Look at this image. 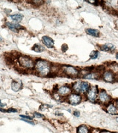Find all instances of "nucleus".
<instances>
[{
  "label": "nucleus",
  "instance_id": "obj_7",
  "mask_svg": "<svg viewBox=\"0 0 118 133\" xmlns=\"http://www.w3.org/2000/svg\"><path fill=\"white\" fill-rule=\"evenodd\" d=\"M98 99L103 104H109L111 99V96L108 95V94L107 93L105 90L101 89L99 92Z\"/></svg>",
  "mask_w": 118,
  "mask_h": 133
},
{
  "label": "nucleus",
  "instance_id": "obj_10",
  "mask_svg": "<svg viewBox=\"0 0 118 133\" xmlns=\"http://www.w3.org/2000/svg\"><path fill=\"white\" fill-rule=\"evenodd\" d=\"M42 40L43 44L47 47H48V48H53V47H54V41L53 40L52 38L45 35V36H43L42 37Z\"/></svg>",
  "mask_w": 118,
  "mask_h": 133
},
{
  "label": "nucleus",
  "instance_id": "obj_3",
  "mask_svg": "<svg viewBox=\"0 0 118 133\" xmlns=\"http://www.w3.org/2000/svg\"><path fill=\"white\" fill-rule=\"evenodd\" d=\"M62 72L66 76L72 78H75L79 76V71L74 66L70 65H65L61 67Z\"/></svg>",
  "mask_w": 118,
  "mask_h": 133
},
{
  "label": "nucleus",
  "instance_id": "obj_17",
  "mask_svg": "<svg viewBox=\"0 0 118 133\" xmlns=\"http://www.w3.org/2000/svg\"><path fill=\"white\" fill-rule=\"evenodd\" d=\"M10 17H11V19L13 20L14 22L18 23V22H21L22 20L23 19V15H21V14L17 13L12 15H10Z\"/></svg>",
  "mask_w": 118,
  "mask_h": 133
},
{
  "label": "nucleus",
  "instance_id": "obj_15",
  "mask_svg": "<svg viewBox=\"0 0 118 133\" xmlns=\"http://www.w3.org/2000/svg\"><path fill=\"white\" fill-rule=\"evenodd\" d=\"M99 77V75L98 74V72H90L88 74H87L83 77V78L85 79H88V80H95V79H98Z\"/></svg>",
  "mask_w": 118,
  "mask_h": 133
},
{
  "label": "nucleus",
  "instance_id": "obj_29",
  "mask_svg": "<svg viewBox=\"0 0 118 133\" xmlns=\"http://www.w3.org/2000/svg\"><path fill=\"white\" fill-rule=\"evenodd\" d=\"M116 58L118 60V53H116Z\"/></svg>",
  "mask_w": 118,
  "mask_h": 133
},
{
  "label": "nucleus",
  "instance_id": "obj_4",
  "mask_svg": "<svg viewBox=\"0 0 118 133\" xmlns=\"http://www.w3.org/2000/svg\"><path fill=\"white\" fill-rule=\"evenodd\" d=\"M18 60H19V63H20V65L25 69H33L35 66L33 60L28 56L22 55L19 58Z\"/></svg>",
  "mask_w": 118,
  "mask_h": 133
},
{
  "label": "nucleus",
  "instance_id": "obj_5",
  "mask_svg": "<svg viewBox=\"0 0 118 133\" xmlns=\"http://www.w3.org/2000/svg\"><path fill=\"white\" fill-rule=\"evenodd\" d=\"M98 94L99 89L97 86H92L90 87L88 92L85 94L87 99L91 102H95L97 99H98Z\"/></svg>",
  "mask_w": 118,
  "mask_h": 133
},
{
  "label": "nucleus",
  "instance_id": "obj_24",
  "mask_svg": "<svg viewBox=\"0 0 118 133\" xmlns=\"http://www.w3.org/2000/svg\"><path fill=\"white\" fill-rule=\"evenodd\" d=\"M21 118H22L23 119H28V120H32V117L29 116H26V115H20V116Z\"/></svg>",
  "mask_w": 118,
  "mask_h": 133
},
{
  "label": "nucleus",
  "instance_id": "obj_12",
  "mask_svg": "<svg viewBox=\"0 0 118 133\" xmlns=\"http://www.w3.org/2000/svg\"><path fill=\"white\" fill-rule=\"evenodd\" d=\"M6 26L10 30L15 32H17L18 30L22 28V27L20 26L18 23H15V22H7Z\"/></svg>",
  "mask_w": 118,
  "mask_h": 133
},
{
  "label": "nucleus",
  "instance_id": "obj_31",
  "mask_svg": "<svg viewBox=\"0 0 118 133\" xmlns=\"http://www.w3.org/2000/svg\"><path fill=\"white\" fill-rule=\"evenodd\" d=\"M0 41H2V38L1 37H0Z\"/></svg>",
  "mask_w": 118,
  "mask_h": 133
},
{
  "label": "nucleus",
  "instance_id": "obj_6",
  "mask_svg": "<svg viewBox=\"0 0 118 133\" xmlns=\"http://www.w3.org/2000/svg\"><path fill=\"white\" fill-rule=\"evenodd\" d=\"M81 100H82V97L79 94H70L67 97V100L69 103L72 105H77L79 104L81 102Z\"/></svg>",
  "mask_w": 118,
  "mask_h": 133
},
{
  "label": "nucleus",
  "instance_id": "obj_11",
  "mask_svg": "<svg viewBox=\"0 0 118 133\" xmlns=\"http://www.w3.org/2000/svg\"><path fill=\"white\" fill-rule=\"evenodd\" d=\"M99 48L101 51H106V52H111L115 49V47L112 43H106L104 44L101 45Z\"/></svg>",
  "mask_w": 118,
  "mask_h": 133
},
{
  "label": "nucleus",
  "instance_id": "obj_32",
  "mask_svg": "<svg viewBox=\"0 0 118 133\" xmlns=\"http://www.w3.org/2000/svg\"></svg>",
  "mask_w": 118,
  "mask_h": 133
},
{
  "label": "nucleus",
  "instance_id": "obj_18",
  "mask_svg": "<svg viewBox=\"0 0 118 133\" xmlns=\"http://www.w3.org/2000/svg\"><path fill=\"white\" fill-rule=\"evenodd\" d=\"M32 50L35 51V52H38V53H41L42 51H45V48L43 45L42 44H35L33 47H32Z\"/></svg>",
  "mask_w": 118,
  "mask_h": 133
},
{
  "label": "nucleus",
  "instance_id": "obj_14",
  "mask_svg": "<svg viewBox=\"0 0 118 133\" xmlns=\"http://www.w3.org/2000/svg\"><path fill=\"white\" fill-rule=\"evenodd\" d=\"M22 87V84L21 81L14 80L11 83V88L14 92H18L21 89Z\"/></svg>",
  "mask_w": 118,
  "mask_h": 133
},
{
  "label": "nucleus",
  "instance_id": "obj_1",
  "mask_svg": "<svg viewBox=\"0 0 118 133\" xmlns=\"http://www.w3.org/2000/svg\"><path fill=\"white\" fill-rule=\"evenodd\" d=\"M35 69L40 76L46 77L51 73L52 66L51 64L45 60H38L35 65Z\"/></svg>",
  "mask_w": 118,
  "mask_h": 133
},
{
  "label": "nucleus",
  "instance_id": "obj_9",
  "mask_svg": "<svg viewBox=\"0 0 118 133\" xmlns=\"http://www.w3.org/2000/svg\"><path fill=\"white\" fill-rule=\"evenodd\" d=\"M103 80L108 83H113L115 80V75L111 71H106L102 73Z\"/></svg>",
  "mask_w": 118,
  "mask_h": 133
},
{
  "label": "nucleus",
  "instance_id": "obj_2",
  "mask_svg": "<svg viewBox=\"0 0 118 133\" xmlns=\"http://www.w3.org/2000/svg\"><path fill=\"white\" fill-rule=\"evenodd\" d=\"M89 83L85 81H77L72 85V89L77 94H86L90 88Z\"/></svg>",
  "mask_w": 118,
  "mask_h": 133
},
{
  "label": "nucleus",
  "instance_id": "obj_19",
  "mask_svg": "<svg viewBox=\"0 0 118 133\" xmlns=\"http://www.w3.org/2000/svg\"><path fill=\"white\" fill-rule=\"evenodd\" d=\"M77 133H89V129L84 125L80 126L77 129Z\"/></svg>",
  "mask_w": 118,
  "mask_h": 133
},
{
  "label": "nucleus",
  "instance_id": "obj_13",
  "mask_svg": "<svg viewBox=\"0 0 118 133\" xmlns=\"http://www.w3.org/2000/svg\"><path fill=\"white\" fill-rule=\"evenodd\" d=\"M106 111L107 112L112 115L118 114V110L116 108V107L114 105L113 103H109L107 105L106 107Z\"/></svg>",
  "mask_w": 118,
  "mask_h": 133
},
{
  "label": "nucleus",
  "instance_id": "obj_23",
  "mask_svg": "<svg viewBox=\"0 0 118 133\" xmlns=\"http://www.w3.org/2000/svg\"><path fill=\"white\" fill-rule=\"evenodd\" d=\"M33 115H34V116L36 117V118H42V117L44 116L42 114H40L38 113V112H34Z\"/></svg>",
  "mask_w": 118,
  "mask_h": 133
},
{
  "label": "nucleus",
  "instance_id": "obj_16",
  "mask_svg": "<svg viewBox=\"0 0 118 133\" xmlns=\"http://www.w3.org/2000/svg\"><path fill=\"white\" fill-rule=\"evenodd\" d=\"M85 32L88 35H91L93 37L97 38L99 36V31L97 29H93V28H87L85 29Z\"/></svg>",
  "mask_w": 118,
  "mask_h": 133
},
{
  "label": "nucleus",
  "instance_id": "obj_22",
  "mask_svg": "<svg viewBox=\"0 0 118 133\" xmlns=\"http://www.w3.org/2000/svg\"><path fill=\"white\" fill-rule=\"evenodd\" d=\"M0 111L1 112H8V113H11V112H13V113H16V112H18V110H15V109H13V108H10V109H8V110H2V109H0Z\"/></svg>",
  "mask_w": 118,
  "mask_h": 133
},
{
  "label": "nucleus",
  "instance_id": "obj_26",
  "mask_svg": "<svg viewBox=\"0 0 118 133\" xmlns=\"http://www.w3.org/2000/svg\"><path fill=\"white\" fill-rule=\"evenodd\" d=\"M115 107H116V108L118 110V100H115Z\"/></svg>",
  "mask_w": 118,
  "mask_h": 133
},
{
  "label": "nucleus",
  "instance_id": "obj_21",
  "mask_svg": "<svg viewBox=\"0 0 118 133\" xmlns=\"http://www.w3.org/2000/svg\"><path fill=\"white\" fill-rule=\"evenodd\" d=\"M99 56V52L98 51H92V52L90 53V58L91 59H92V60L98 58Z\"/></svg>",
  "mask_w": 118,
  "mask_h": 133
},
{
  "label": "nucleus",
  "instance_id": "obj_28",
  "mask_svg": "<svg viewBox=\"0 0 118 133\" xmlns=\"http://www.w3.org/2000/svg\"><path fill=\"white\" fill-rule=\"evenodd\" d=\"M99 133H111V132H109V131H106V130H104V131H101V132H100Z\"/></svg>",
  "mask_w": 118,
  "mask_h": 133
},
{
  "label": "nucleus",
  "instance_id": "obj_25",
  "mask_svg": "<svg viewBox=\"0 0 118 133\" xmlns=\"http://www.w3.org/2000/svg\"><path fill=\"white\" fill-rule=\"evenodd\" d=\"M74 116H77V117H79V116H80V112H79L78 110H76V111H74Z\"/></svg>",
  "mask_w": 118,
  "mask_h": 133
},
{
  "label": "nucleus",
  "instance_id": "obj_27",
  "mask_svg": "<svg viewBox=\"0 0 118 133\" xmlns=\"http://www.w3.org/2000/svg\"><path fill=\"white\" fill-rule=\"evenodd\" d=\"M4 106H6V104H2L1 100H0V107H4Z\"/></svg>",
  "mask_w": 118,
  "mask_h": 133
},
{
  "label": "nucleus",
  "instance_id": "obj_8",
  "mask_svg": "<svg viewBox=\"0 0 118 133\" xmlns=\"http://www.w3.org/2000/svg\"><path fill=\"white\" fill-rule=\"evenodd\" d=\"M72 92V88L68 85H63L57 89V94L60 96H68Z\"/></svg>",
  "mask_w": 118,
  "mask_h": 133
},
{
  "label": "nucleus",
  "instance_id": "obj_20",
  "mask_svg": "<svg viewBox=\"0 0 118 133\" xmlns=\"http://www.w3.org/2000/svg\"><path fill=\"white\" fill-rule=\"evenodd\" d=\"M109 70L111 71L112 73L115 75V73L118 74V64L117 63H112V65H110L109 66Z\"/></svg>",
  "mask_w": 118,
  "mask_h": 133
},
{
  "label": "nucleus",
  "instance_id": "obj_30",
  "mask_svg": "<svg viewBox=\"0 0 118 133\" xmlns=\"http://www.w3.org/2000/svg\"><path fill=\"white\" fill-rule=\"evenodd\" d=\"M116 121H117V122L118 123V117H117V118H116Z\"/></svg>",
  "mask_w": 118,
  "mask_h": 133
}]
</instances>
